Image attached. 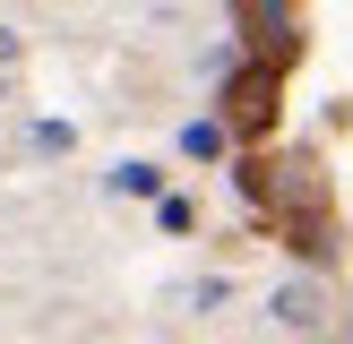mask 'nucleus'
I'll use <instances>...</instances> for the list:
<instances>
[{
	"label": "nucleus",
	"mask_w": 353,
	"mask_h": 344,
	"mask_svg": "<svg viewBox=\"0 0 353 344\" xmlns=\"http://www.w3.org/2000/svg\"><path fill=\"white\" fill-rule=\"evenodd\" d=\"M268 112H276V78H268V69H250V78L233 86V120H241V129H259Z\"/></svg>",
	"instance_id": "nucleus-1"
},
{
	"label": "nucleus",
	"mask_w": 353,
	"mask_h": 344,
	"mask_svg": "<svg viewBox=\"0 0 353 344\" xmlns=\"http://www.w3.org/2000/svg\"><path fill=\"white\" fill-rule=\"evenodd\" d=\"M259 43H268V52H293V0H259Z\"/></svg>",
	"instance_id": "nucleus-2"
},
{
	"label": "nucleus",
	"mask_w": 353,
	"mask_h": 344,
	"mask_svg": "<svg viewBox=\"0 0 353 344\" xmlns=\"http://www.w3.org/2000/svg\"><path fill=\"white\" fill-rule=\"evenodd\" d=\"M276 319H285V327H310V319H319V292H310V284H285V292H276Z\"/></svg>",
	"instance_id": "nucleus-3"
},
{
	"label": "nucleus",
	"mask_w": 353,
	"mask_h": 344,
	"mask_svg": "<svg viewBox=\"0 0 353 344\" xmlns=\"http://www.w3.org/2000/svg\"><path fill=\"white\" fill-rule=\"evenodd\" d=\"M112 189H130V198H155V164H121Z\"/></svg>",
	"instance_id": "nucleus-4"
},
{
	"label": "nucleus",
	"mask_w": 353,
	"mask_h": 344,
	"mask_svg": "<svg viewBox=\"0 0 353 344\" xmlns=\"http://www.w3.org/2000/svg\"><path fill=\"white\" fill-rule=\"evenodd\" d=\"M181 147H190V155H216V147H224V129H216V120H190Z\"/></svg>",
	"instance_id": "nucleus-5"
},
{
	"label": "nucleus",
	"mask_w": 353,
	"mask_h": 344,
	"mask_svg": "<svg viewBox=\"0 0 353 344\" xmlns=\"http://www.w3.org/2000/svg\"><path fill=\"white\" fill-rule=\"evenodd\" d=\"M9 61H17V34H9V26H0V69H9Z\"/></svg>",
	"instance_id": "nucleus-6"
}]
</instances>
